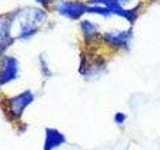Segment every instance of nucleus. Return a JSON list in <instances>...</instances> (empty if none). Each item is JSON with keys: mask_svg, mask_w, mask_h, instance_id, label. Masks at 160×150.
<instances>
[{"mask_svg": "<svg viewBox=\"0 0 160 150\" xmlns=\"http://www.w3.org/2000/svg\"><path fill=\"white\" fill-rule=\"evenodd\" d=\"M36 1H38V2H40V3H45V2L50 1V0H36Z\"/></svg>", "mask_w": 160, "mask_h": 150, "instance_id": "obj_5", "label": "nucleus"}, {"mask_svg": "<svg viewBox=\"0 0 160 150\" xmlns=\"http://www.w3.org/2000/svg\"><path fill=\"white\" fill-rule=\"evenodd\" d=\"M93 1L97 3H104L107 5V7H112V6H119V3L125 2L127 0H93Z\"/></svg>", "mask_w": 160, "mask_h": 150, "instance_id": "obj_3", "label": "nucleus"}, {"mask_svg": "<svg viewBox=\"0 0 160 150\" xmlns=\"http://www.w3.org/2000/svg\"><path fill=\"white\" fill-rule=\"evenodd\" d=\"M6 32H7L6 24L0 20V41H2V40L5 38V36H6Z\"/></svg>", "mask_w": 160, "mask_h": 150, "instance_id": "obj_4", "label": "nucleus"}, {"mask_svg": "<svg viewBox=\"0 0 160 150\" xmlns=\"http://www.w3.org/2000/svg\"><path fill=\"white\" fill-rule=\"evenodd\" d=\"M87 8L82 3L78 2H63L59 6V11L62 15L69 18H78L84 14Z\"/></svg>", "mask_w": 160, "mask_h": 150, "instance_id": "obj_1", "label": "nucleus"}, {"mask_svg": "<svg viewBox=\"0 0 160 150\" xmlns=\"http://www.w3.org/2000/svg\"><path fill=\"white\" fill-rule=\"evenodd\" d=\"M106 38L108 41H111L115 45H122L128 41V35L125 33H118V34H107Z\"/></svg>", "mask_w": 160, "mask_h": 150, "instance_id": "obj_2", "label": "nucleus"}]
</instances>
